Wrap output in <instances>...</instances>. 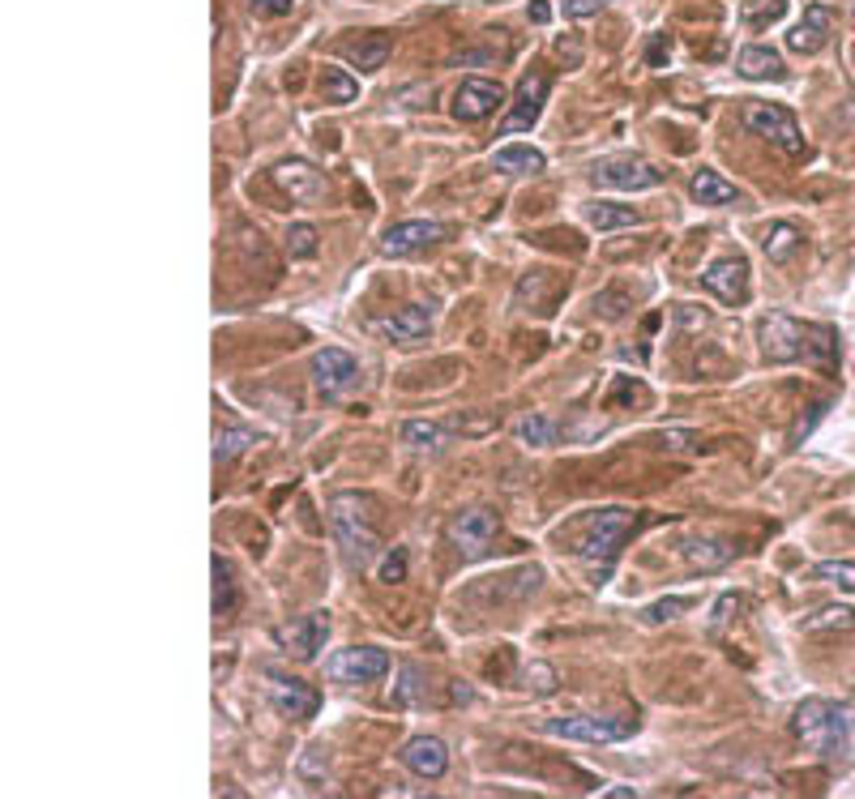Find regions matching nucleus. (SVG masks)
I'll return each instance as SVG.
<instances>
[{
    "label": "nucleus",
    "instance_id": "1",
    "mask_svg": "<svg viewBox=\"0 0 855 799\" xmlns=\"http://www.w3.org/2000/svg\"><path fill=\"white\" fill-rule=\"evenodd\" d=\"M762 356L774 363H808V368H834L838 363V334L829 326L796 321L787 313H770L757 326Z\"/></svg>",
    "mask_w": 855,
    "mask_h": 799
},
{
    "label": "nucleus",
    "instance_id": "2",
    "mask_svg": "<svg viewBox=\"0 0 855 799\" xmlns=\"http://www.w3.org/2000/svg\"><path fill=\"white\" fill-rule=\"evenodd\" d=\"M329 522H334V534H338V547H343L347 564L368 568V564L377 561L381 534H377V522H373V504H368V496H359V492H338V496L329 501Z\"/></svg>",
    "mask_w": 855,
    "mask_h": 799
},
{
    "label": "nucleus",
    "instance_id": "3",
    "mask_svg": "<svg viewBox=\"0 0 855 799\" xmlns=\"http://www.w3.org/2000/svg\"><path fill=\"white\" fill-rule=\"evenodd\" d=\"M847 731H852V710L826 697H808L792 714V736L813 752H838L847 744Z\"/></svg>",
    "mask_w": 855,
    "mask_h": 799
},
{
    "label": "nucleus",
    "instance_id": "4",
    "mask_svg": "<svg viewBox=\"0 0 855 799\" xmlns=\"http://www.w3.org/2000/svg\"><path fill=\"white\" fill-rule=\"evenodd\" d=\"M633 531H638V513H629V509H594L587 518V526H582V534H578V561L599 564V577H603Z\"/></svg>",
    "mask_w": 855,
    "mask_h": 799
},
{
    "label": "nucleus",
    "instance_id": "5",
    "mask_svg": "<svg viewBox=\"0 0 855 799\" xmlns=\"http://www.w3.org/2000/svg\"><path fill=\"white\" fill-rule=\"evenodd\" d=\"M744 129L757 133V137H766L770 146H778L787 158H804V154H808V142H804V133H800L796 116H792L787 107H778V103H749V107H744Z\"/></svg>",
    "mask_w": 855,
    "mask_h": 799
},
{
    "label": "nucleus",
    "instance_id": "6",
    "mask_svg": "<svg viewBox=\"0 0 855 799\" xmlns=\"http://www.w3.org/2000/svg\"><path fill=\"white\" fill-rule=\"evenodd\" d=\"M548 736L578 744H620L638 731V718H599V714H564V718H543Z\"/></svg>",
    "mask_w": 855,
    "mask_h": 799
},
{
    "label": "nucleus",
    "instance_id": "7",
    "mask_svg": "<svg viewBox=\"0 0 855 799\" xmlns=\"http://www.w3.org/2000/svg\"><path fill=\"white\" fill-rule=\"evenodd\" d=\"M389 672V654L377 646H352V651H334L325 658V676L334 684H373Z\"/></svg>",
    "mask_w": 855,
    "mask_h": 799
},
{
    "label": "nucleus",
    "instance_id": "8",
    "mask_svg": "<svg viewBox=\"0 0 855 799\" xmlns=\"http://www.w3.org/2000/svg\"><path fill=\"white\" fill-rule=\"evenodd\" d=\"M266 693L269 701H274V710L283 714V718H295V723L317 718V710H322V693H317L313 684L287 676V672H266Z\"/></svg>",
    "mask_w": 855,
    "mask_h": 799
},
{
    "label": "nucleus",
    "instance_id": "9",
    "mask_svg": "<svg viewBox=\"0 0 855 799\" xmlns=\"http://www.w3.org/2000/svg\"><path fill=\"white\" fill-rule=\"evenodd\" d=\"M594 184L620 188V193H642V188H659V184H663V172L650 167L647 158H638V154H620V158L594 163Z\"/></svg>",
    "mask_w": 855,
    "mask_h": 799
},
{
    "label": "nucleus",
    "instance_id": "10",
    "mask_svg": "<svg viewBox=\"0 0 855 799\" xmlns=\"http://www.w3.org/2000/svg\"><path fill=\"white\" fill-rule=\"evenodd\" d=\"M497 531H501V522H497L492 509H467V513H458V518L449 522V543H454L467 561H479V556H488Z\"/></svg>",
    "mask_w": 855,
    "mask_h": 799
},
{
    "label": "nucleus",
    "instance_id": "11",
    "mask_svg": "<svg viewBox=\"0 0 855 799\" xmlns=\"http://www.w3.org/2000/svg\"><path fill=\"white\" fill-rule=\"evenodd\" d=\"M548 86H552V78H548V73H531V78H522V82H518L513 107H509V116L501 120V137H509V133H527V129L539 124V112H543Z\"/></svg>",
    "mask_w": 855,
    "mask_h": 799
},
{
    "label": "nucleus",
    "instance_id": "12",
    "mask_svg": "<svg viewBox=\"0 0 855 799\" xmlns=\"http://www.w3.org/2000/svg\"><path fill=\"white\" fill-rule=\"evenodd\" d=\"M325 637H329V616L325 612H313V616H299V621L274 628V642L295 658H317Z\"/></svg>",
    "mask_w": 855,
    "mask_h": 799
},
{
    "label": "nucleus",
    "instance_id": "13",
    "mask_svg": "<svg viewBox=\"0 0 855 799\" xmlns=\"http://www.w3.org/2000/svg\"><path fill=\"white\" fill-rule=\"evenodd\" d=\"M355 377H359V363L347 351L325 347V351L313 356V386H317L322 398H343L355 386Z\"/></svg>",
    "mask_w": 855,
    "mask_h": 799
},
{
    "label": "nucleus",
    "instance_id": "14",
    "mask_svg": "<svg viewBox=\"0 0 855 799\" xmlns=\"http://www.w3.org/2000/svg\"><path fill=\"white\" fill-rule=\"evenodd\" d=\"M505 103V90L497 86V82H484V78H467L462 86L454 90V103H449V112L458 120H467V124H475V120H488L497 107Z\"/></svg>",
    "mask_w": 855,
    "mask_h": 799
},
{
    "label": "nucleus",
    "instance_id": "15",
    "mask_svg": "<svg viewBox=\"0 0 855 799\" xmlns=\"http://www.w3.org/2000/svg\"><path fill=\"white\" fill-rule=\"evenodd\" d=\"M702 287L714 291L723 304H744L749 299V262L744 257H719L702 269Z\"/></svg>",
    "mask_w": 855,
    "mask_h": 799
},
{
    "label": "nucleus",
    "instance_id": "16",
    "mask_svg": "<svg viewBox=\"0 0 855 799\" xmlns=\"http://www.w3.org/2000/svg\"><path fill=\"white\" fill-rule=\"evenodd\" d=\"M829 30H834V13H829V4H804V18L787 30V48H792L796 57H813V52H822V48H826Z\"/></svg>",
    "mask_w": 855,
    "mask_h": 799
},
{
    "label": "nucleus",
    "instance_id": "17",
    "mask_svg": "<svg viewBox=\"0 0 855 799\" xmlns=\"http://www.w3.org/2000/svg\"><path fill=\"white\" fill-rule=\"evenodd\" d=\"M445 227L432 223V218H411V223H394L381 239V253L385 257H411L419 248H428L432 239H441Z\"/></svg>",
    "mask_w": 855,
    "mask_h": 799
},
{
    "label": "nucleus",
    "instance_id": "18",
    "mask_svg": "<svg viewBox=\"0 0 855 799\" xmlns=\"http://www.w3.org/2000/svg\"><path fill=\"white\" fill-rule=\"evenodd\" d=\"M398 757H403L407 770L428 778V782L445 778V770H449V748H445V740H437V736H415V740L403 744Z\"/></svg>",
    "mask_w": 855,
    "mask_h": 799
},
{
    "label": "nucleus",
    "instance_id": "19",
    "mask_svg": "<svg viewBox=\"0 0 855 799\" xmlns=\"http://www.w3.org/2000/svg\"><path fill=\"white\" fill-rule=\"evenodd\" d=\"M274 184H278L292 202H317V197L325 193L322 172H317L313 163H304V158H287V163H278V167H274Z\"/></svg>",
    "mask_w": 855,
    "mask_h": 799
},
{
    "label": "nucleus",
    "instance_id": "20",
    "mask_svg": "<svg viewBox=\"0 0 855 799\" xmlns=\"http://www.w3.org/2000/svg\"><path fill=\"white\" fill-rule=\"evenodd\" d=\"M736 73L749 78V82H783V78H787V64H783V57H778L774 48H766V43H749V48H740Z\"/></svg>",
    "mask_w": 855,
    "mask_h": 799
},
{
    "label": "nucleus",
    "instance_id": "21",
    "mask_svg": "<svg viewBox=\"0 0 855 799\" xmlns=\"http://www.w3.org/2000/svg\"><path fill=\"white\" fill-rule=\"evenodd\" d=\"M428 326H432V308H428V304H407L403 313L377 321V329H381L389 342H419V338L428 334Z\"/></svg>",
    "mask_w": 855,
    "mask_h": 799
},
{
    "label": "nucleus",
    "instance_id": "22",
    "mask_svg": "<svg viewBox=\"0 0 855 799\" xmlns=\"http://www.w3.org/2000/svg\"><path fill=\"white\" fill-rule=\"evenodd\" d=\"M689 193H693V202H698V206H736L740 202L736 184H732V180H723L719 172H710V167L693 172V180H689Z\"/></svg>",
    "mask_w": 855,
    "mask_h": 799
},
{
    "label": "nucleus",
    "instance_id": "23",
    "mask_svg": "<svg viewBox=\"0 0 855 799\" xmlns=\"http://www.w3.org/2000/svg\"><path fill=\"white\" fill-rule=\"evenodd\" d=\"M804 248V236H800L796 223H774L766 236H762V253H766L770 266H787Z\"/></svg>",
    "mask_w": 855,
    "mask_h": 799
},
{
    "label": "nucleus",
    "instance_id": "24",
    "mask_svg": "<svg viewBox=\"0 0 855 799\" xmlns=\"http://www.w3.org/2000/svg\"><path fill=\"white\" fill-rule=\"evenodd\" d=\"M492 167L505 172V176H535V172L548 167V158L535 146H501L492 154Z\"/></svg>",
    "mask_w": 855,
    "mask_h": 799
},
{
    "label": "nucleus",
    "instance_id": "25",
    "mask_svg": "<svg viewBox=\"0 0 855 799\" xmlns=\"http://www.w3.org/2000/svg\"><path fill=\"white\" fill-rule=\"evenodd\" d=\"M210 568H214V616H218V621H227V616H236V607H240L236 573H232V564L223 561L218 552H214Z\"/></svg>",
    "mask_w": 855,
    "mask_h": 799
},
{
    "label": "nucleus",
    "instance_id": "26",
    "mask_svg": "<svg viewBox=\"0 0 855 799\" xmlns=\"http://www.w3.org/2000/svg\"><path fill=\"white\" fill-rule=\"evenodd\" d=\"M732 556H736V543H723V539H689L684 543V561L693 568H723Z\"/></svg>",
    "mask_w": 855,
    "mask_h": 799
},
{
    "label": "nucleus",
    "instance_id": "27",
    "mask_svg": "<svg viewBox=\"0 0 855 799\" xmlns=\"http://www.w3.org/2000/svg\"><path fill=\"white\" fill-rule=\"evenodd\" d=\"M590 227L594 232H624V227H642V214L629 206H617V202H594L587 209Z\"/></svg>",
    "mask_w": 855,
    "mask_h": 799
},
{
    "label": "nucleus",
    "instance_id": "28",
    "mask_svg": "<svg viewBox=\"0 0 855 799\" xmlns=\"http://www.w3.org/2000/svg\"><path fill=\"white\" fill-rule=\"evenodd\" d=\"M445 428L441 423H428V419H411V423H403V444H411L419 453H437L445 449Z\"/></svg>",
    "mask_w": 855,
    "mask_h": 799
},
{
    "label": "nucleus",
    "instance_id": "29",
    "mask_svg": "<svg viewBox=\"0 0 855 799\" xmlns=\"http://www.w3.org/2000/svg\"><path fill=\"white\" fill-rule=\"evenodd\" d=\"M389 39L385 34H377V39H368V43H355V48H347V60H352L359 73H377V69H385V60H389Z\"/></svg>",
    "mask_w": 855,
    "mask_h": 799
},
{
    "label": "nucleus",
    "instance_id": "30",
    "mask_svg": "<svg viewBox=\"0 0 855 799\" xmlns=\"http://www.w3.org/2000/svg\"><path fill=\"white\" fill-rule=\"evenodd\" d=\"M855 624V612L847 603H829L822 612H813V616H804V633H829V628H852Z\"/></svg>",
    "mask_w": 855,
    "mask_h": 799
},
{
    "label": "nucleus",
    "instance_id": "31",
    "mask_svg": "<svg viewBox=\"0 0 855 799\" xmlns=\"http://www.w3.org/2000/svg\"><path fill=\"white\" fill-rule=\"evenodd\" d=\"M813 582H826V586H838L843 594H855V561L813 564Z\"/></svg>",
    "mask_w": 855,
    "mask_h": 799
},
{
    "label": "nucleus",
    "instance_id": "32",
    "mask_svg": "<svg viewBox=\"0 0 855 799\" xmlns=\"http://www.w3.org/2000/svg\"><path fill=\"white\" fill-rule=\"evenodd\" d=\"M557 684H561V676H557L552 663H527V667H522V688L535 693V697H552Z\"/></svg>",
    "mask_w": 855,
    "mask_h": 799
},
{
    "label": "nucleus",
    "instance_id": "33",
    "mask_svg": "<svg viewBox=\"0 0 855 799\" xmlns=\"http://www.w3.org/2000/svg\"><path fill=\"white\" fill-rule=\"evenodd\" d=\"M355 94H359V82L352 73L338 64H325V103H352Z\"/></svg>",
    "mask_w": 855,
    "mask_h": 799
},
{
    "label": "nucleus",
    "instance_id": "34",
    "mask_svg": "<svg viewBox=\"0 0 855 799\" xmlns=\"http://www.w3.org/2000/svg\"><path fill=\"white\" fill-rule=\"evenodd\" d=\"M248 444H257V437H253L248 428H223V432L214 437V462H232Z\"/></svg>",
    "mask_w": 855,
    "mask_h": 799
},
{
    "label": "nucleus",
    "instance_id": "35",
    "mask_svg": "<svg viewBox=\"0 0 855 799\" xmlns=\"http://www.w3.org/2000/svg\"><path fill=\"white\" fill-rule=\"evenodd\" d=\"M557 419H548V414H527L522 423H518V437H522V444H552L557 441Z\"/></svg>",
    "mask_w": 855,
    "mask_h": 799
},
{
    "label": "nucleus",
    "instance_id": "36",
    "mask_svg": "<svg viewBox=\"0 0 855 799\" xmlns=\"http://www.w3.org/2000/svg\"><path fill=\"white\" fill-rule=\"evenodd\" d=\"M317 248H322V236H317V227H313V223H295L292 232H287V253L299 257V262L317 257Z\"/></svg>",
    "mask_w": 855,
    "mask_h": 799
},
{
    "label": "nucleus",
    "instance_id": "37",
    "mask_svg": "<svg viewBox=\"0 0 855 799\" xmlns=\"http://www.w3.org/2000/svg\"><path fill=\"white\" fill-rule=\"evenodd\" d=\"M377 582H385V586L407 582V552H403V547H389L381 556V564H377Z\"/></svg>",
    "mask_w": 855,
    "mask_h": 799
},
{
    "label": "nucleus",
    "instance_id": "38",
    "mask_svg": "<svg viewBox=\"0 0 855 799\" xmlns=\"http://www.w3.org/2000/svg\"><path fill=\"white\" fill-rule=\"evenodd\" d=\"M689 607H693V603H689V598H680V594H676V598H659V603H650L647 612H642V621H647V624L676 621V616H684Z\"/></svg>",
    "mask_w": 855,
    "mask_h": 799
},
{
    "label": "nucleus",
    "instance_id": "39",
    "mask_svg": "<svg viewBox=\"0 0 855 799\" xmlns=\"http://www.w3.org/2000/svg\"><path fill=\"white\" fill-rule=\"evenodd\" d=\"M668 60H672V43H668V34H650L647 64L650 69H668Z\"/></svg>",
    "mask_w": 855,
    "mask_h": 799
},
{
    "label": "nucleus",
    "instance_id": "40",
    "mask_svg": "<svg viewBox=\"0 0 855 799\" xmlns=\"http://www.w3.org/2000/svg\"><path fill=\"white\" fill-rule=\"evenodd\" d=\"M732 612H740V594H723V598L714 603V612H710V628L719 633L723 624L732 621Z\"/></svg>",
    "mask_w": 855,
    "mask_h": 799
},
{
    "label": "nucleus",
    "instance_id": "41",
    "mask_svg": "<svg viewBox=\"0 0 855 799\" xmlns=\"http://www.w3.org/2000/svg\"><path fill=\"white\" fill-rule=\"evenodd\" d=\"M257 18H287L295 9V0H248Z\"/></svg>",
    "mask_w": 855,
    "mask_h": 799
},
{
    "label": "nucleus",
    "instance_id": "42",
    "mask_svg": "<svg viewBox=\"0 0 855 799\" xmlns=\"http://www.w3.org/2000/svg\"><path fill=\"white\" fill-rule=\"evenodd\" d=\"M603 4H608V0H561L564 18H578V22H582V18H594Z\"/></svg>",
    "mask_w": 855,
    "mask_h": 799
},
{
    "label": "nucleus",
    "instance_id": "43",
    "mask_svg": "<svg viewBox=\"0 0 855 799\" xmlns=\"http://www.w3.org/2000/svg\"><path fill=\"white\" fill-rule=\"evenodd\" d=\"M594 308H599L603 317L617 321V317H624V296H617V291H599V296H594Z\"/></svg>",
    "mask_w": 855,
    "mask_h": 799
},
{
    "label": "nucleus",
    "instance_id": "44",
    "mask_svg": "<svg viewBox=\"0 0 855 799\" xmlns=\"http://www.w3.org/2000/svg\"><path fill=\"white\" fill-rule=\"evenodd\" d=\"M548 18H552V9H548V0H535V4H531V22H539V27H543Z\"/></svg>",
    "mask_w": 855,
    "mask_h": 799
},
{
    "label": "nucleus",
    "instance_id": "45",
    "mask_svg": "<svg viewBox=\"0 0 855 799\" xmlns=\"http://www.w3.org/2000/svg\"><path fill=\"white\" fill-rule=\"evenodd\" d=\"M599 796H603V799H633L638 791H633V787H603Z\"/></svg>",
    "mask_w": 855,
    "mask_h": 799
},
{
    "label": "nucleus",
    "instance_id": "46",
    "mask_svg": "<svg viewBox=\"0 0 855 799\" xmlns=\"http://www.w3.org/2000/svg\"><path fill=\"white\" fill-rule=\"evenodd\" d=\"M454 701H471V688H462V684H454V693H449Z\"/></svg>",
    "mask_w": 855,
    "mask_h": 799
},
{
    "label": "nucleus",
    "instance_id": "47",
    "mask_svg": "<svg viewBox=\"0 0 855 799\" xmlns=\"http://www.w3.org/2000/svg\"><path fill=\"white\" fill-rule=\"evenodd\" d=\"M852 22H855V9H852Z\"/></svg>",
    "mask_w": 855,
    "mask_h": 799
}]
</instances>
